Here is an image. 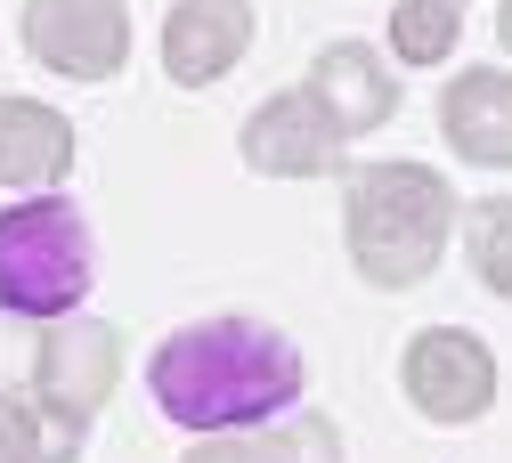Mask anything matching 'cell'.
<instances>
[{
    "mask_svg": "<svg viewBox=\"0 0 512 463\" xmlns=\"http://www.w3.org/2000/svg\"><path fill=\"white\" fill-rule=\"evenodd\" d=\"M82 139H74V122L41 106V98H17V90H0V187H57L74 171Z\"/></svg>",
    "mask_w": 512,
    "mask_h": 463,
    "instance_id": "8fae6325",
    "label": "cell"
},
{
    "mask_svg": "<svg viewBox=\"0 0 512 463\" xmlns=\"http://www.w3.org/2000/svg\"><path fill=\"white\" fill-rule=\"evenodd\" d=\"M342 147L350 139L309 90H269L236 130L244 171H261V179H326V171H342Z\"/></svg>",
    "mask_w": 512,
    "mask_h": 463,
    "instance_id": "52a82bcc",
    "label": "cell"
},
{
    "mask_svg": "<svg viewBox=\"0 0 512 463\" xmlns=\"http://www.w3.org/2000/svg\"><path fill=\"white\" fill-rule=\"evenodd\" d=\"M342 236L350 269L374 293H407L439 269L447 236H456V187L431 163H358L342 195Z\"/></svg>",
    "mask_w": 512,
    "mask_h": 463,
    "instance_id": "7a4b0ae2",
    "label": "cell"
},
{
    "mask_svg": "<svg viewBox=\"0 0 512 463\" xmlns=\"http://www.w3.org/2000/svg\"><path fill=\"white\" fill-rule=\"evenodd\" d=\"M464 220V252H472V277L496 293V301H512V195H480L472 212H456Z\"/></svg>",
    "mask_w": 512,
    "mask_h": 463,
    "instance_id": "5bb4252c",
    "label": "cell"
},
{
    "mask_svg": "<svg viewBox=\"0 0 512 463\" xmlns=\"http://www.w3.org/2000/svg\"><path fill=\"white\" fill-rule=\"evenodd\" d=\"M301 382H309V366H301L293 334H277L261 317H196L171 342H155V358H147L155 407L179 431H204V439L261 431V423L293 415Z\"/></svg>",
    "mask_w": 512,
    "mask_h": 463,
    "instance_id": "6da1fadb",
    "label": "cell"
},
{
    "mask_svg": "<svg viewBox=\"0 0 512 463\" xmlns=\"http://www.w3.org/2000/svg\"><path fill=\"white\" fill-rule=\"evenodd\" d=\"M82 439L74 423H57L49 407L17 399V390H0V463H82Z\"/></svg>",
    "mask_w": 512,
    "mask_h": 463,
    "instance_id": "4fadbf2b",
    "label": "cell"
},
{
    "mask_svg": "<svg viewBox=\"0 0 512 463\" xmlns=\"http://www.w3.org/2000/svg\"><path fill=\"white\" fill-rule=\"evenodd\" d=\"M496 41L512 49V0H496Z\"/></svg>",
    "mask_w": 512,
    "mask_h": 463,
    "instance_id": "2e32d148",
    "label": "cell"
},
{
    "mask_svg": "<svg viewBox=\"0 0 512 463\" xmlns=\"http://www.w3.org/2000/svg\"><path fill=\"white\" fill-rule=\"evenodd\" d=\"M122 382V334L106 317H49V325H25V317H0V390L49 407L57 423L90 431L98 407L114 399Z\"/></svg>",
    "mask_w": 512,
    "mask_h": 463,
    "instance_id": "3957f363",
    "label": "cell"
},
{
    "mask_svg": "<svg viewBox=\"0 0 512 463\" xmlns=\"http://www.w3.org/2000/svg\"><path fill=\"white\" fill-rule=\"evenodd\" d=\"M179 463H350L334 415H277L269 431H212Z\"/></svg>",
    "mask_w": 512,
    "mask_h": 463,
    "instance_id": "7c38bea8",
    "label": "cell"
},
{
    "mask_svg": "<svg viewBox=\"0 0 512 463\" xmlns=\"http://www.w3.org/2000/svg\"><path fill=\"white\" fill-rule=\"evenodd\" d=\"M98 277V252H90V220L74 195H25V204L0 212V317H74L90 301Z\"/></svg>",
    "mask_w": 512,
    "mask_h": 463,
    "instance_id": "277c9868",
    "label": "cell"
},
{
    "mask_svg": "<svg viewBox=\"0 0 512 463\" xmlns=\"http://www.w3.org/2000/svg\"><path fill=\"white\" fill-rule=\"evenodd\" d=\"M456 9H464V0H456Z\"/></svg>",
    "mask_w": 512,
    "mask_h": 463,
    "instance_id": "e0dca14e",
    "label": "cell"
},
{
    "mask_svg": "<svg viewBox=\"0 0 512 463\" xmlns=\"http://www.w3.org/2000/svg\"><path fill=\"white\" fill-rule=\"evenodd\" d=\"M464 41V9L456 0H399L391 9V57L399 65H439Z\"/></svg>",
    "mask_w": 512,
    "mask_h": 463,
    "instance_id": "9a60e30c",
    "label": "cell"
},
{
    "mask_svg": "<svg viewBox=\"0 0 512 463\" xmlns=\"http://www.w3.org/2000/svg\"><path fill=\"white\" fill-rule=\"evenodd\" d=\"M439 139L480 171H512V74L504 65H472L439 90Z\"/></svg>",
    "mask_w": 512,
    "mask_h": 463,
    "instance_id": "30bf717a",
    "label": "cell"
},
{
    "mask_svg": "<svg viewBox=\"0 0 512 463\" xmlns=\"http://www.w3.org/2000/svg\"><path fill=\"white\" fill-rule=\"evenodd\" d=\"M301 90L334 114L342 139H366V130H382V122L399 114V82H391V65H382L366 41H326Z\"/></svg>",
    "mask_w": 512,
    "mask_h": 463,
    "instance_id": "9c48e42d",
    "label": "cell"
},
{
    "mask_svg": "<svg viewBox=\"0 0 512 463\" xmlns=\"http://www.w3.org/2000/svg\"><path fill=\"white\" fill-rule=\"evenodd\" d=\"M25 49L66 82H114L131 65V0H25Z\"/></svg>",
    "mask_w": 512,
    "mask_h": 463,
    "instance_id": "8992f818",
    "label": "cell"
},
{
    "mask_svg": "<svg viewBox=\"0 0 512 463\" xmlns=\"http://www.w3.org/2000/svg\"><path fill=\"white\" fill-rule=\"evenodd\" d=\"M399 390L423 423H480L496 407V350L464 325H423L399 358Z\"/></svg>",
    "mask_w": 512,
    "mask_h": 463,
    "instance_id": "5b68a950",
    "label": "cell"
},
{
    "mask_svg": "<svg viewBox=\"0 0 512 463\" xmlns=\"http://www.w3.org/2000/svg\"><path fill=\"white\" fill-rule=\"evenodd\" d=\"M252 49V0H179L163 17V74L179 90L228 82Z\"/></svg>",
    "mask_w": 512,
    "mask_h": 463,
    "instance_id": "ba28073f",
    "label": "cell"
}]
</instances>
